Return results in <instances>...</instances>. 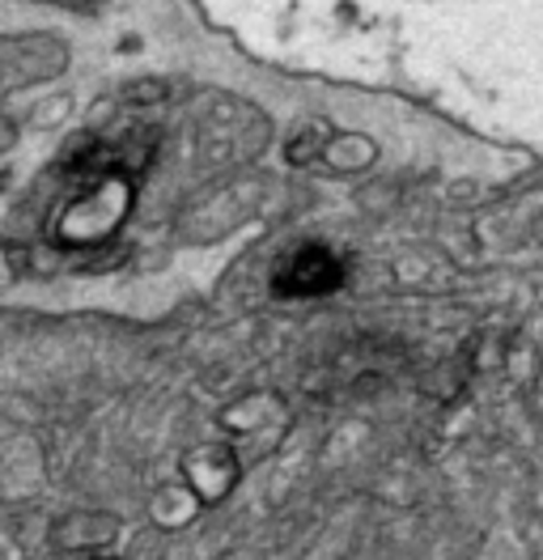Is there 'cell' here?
Masks as SVG:
<instances>
[{
	"mask_svg": "<svg viewBox=\"0 0 543 560\" xmlns=\"http://www.w3.org/2000/svg\"><path fill=\"white\" fill-rule=\"evenodd\" d=\"M280 408H276V399H268L264 404V412H251V399L246 404H238V408H230L226 412V429L234 433L238 442H246V438H259V433H268L272 424H280Z\"/></svg>",
	"mask_w": 543,
	"mask_h": 560,
	"instance_id": "4",
	"label": "cell"
},
{
	"mask_svg": "<svg viewBox=\"0 0 543 560\" xmlns=\"http://www.w3.org/2000/svg\"><path fill=\"white\" fill-rule=\"evenodd\" d=\"M124 530V518L119 514H106V510H77V514H65L56 530H51V544L68 552V557H99V552H111V544L119 539Z\"/></svg>",
	"mask_w": 543,
	"mask_h": 560,
	"instance_id": "3",
	"label": "cell"
},
{
	"mask_svg": "<svg viewBox=\"0 0 543 560\" xmlns=\"http://www.w3.org/2000/svg\"><path fill=\"white\" fill-rule=\"evenodd\" d=\"M178 471H183L187 492L200 505H221V501L234 497L238 480H242V458L230 442H204V446H192L183 455Z\"/></svg>",
	"mask_w": 543,
	"mask_h": 560,
	"instance_id": "1",
	"label": "cell"
},
{
	"mask_svg": "<svg viewBox=\"0 0 543 560\" xmlns=\"http://www.w3.org/2000/svg\"><path fill=\"white\" fill-rule=\"evenodd\" d=\"M81 560H119V557H111V552H99V557H81Z\"/></svg>",
	"mask_w": 543,
	"mask_h": 560,
	"instance_id": "5",
	"label": "cell"
},
{
	"mask_svg": "<svg viewBox=\"0 0 543 560\" xmlns=\"http://www.w3.org/2000/svg\"><path fill=\"white\" fill-rule=\"evenodd\" d=\"M339 280H344V268L332 250L323 246H305V250H293L280 268H276V293L285 298H319V293H332Z\"/></svg>",
	"mask_w": 543,
	"mask_h": 560,
	"instance_id": "2",
	"label": "cell"
}]
</instances>
